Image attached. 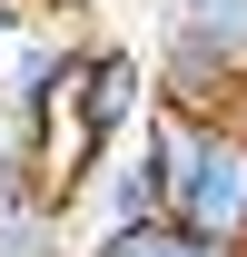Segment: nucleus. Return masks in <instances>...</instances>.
Segmentation results:
<instances>
[{"label": "nucleus", "mask_w": 247, "mask_h": 257, "mask_svg": "<svg viewBox=\"0 0 247 257\" xmlns=\"http://www.w3.org/2000/svg\"><path fill=\"white\" fill-rule=\"evenodd\" d=\"M149 89L168 119H227L247 99V0H158Z\"/></svg>", "instance_id": "1"}, {"label": "nucleus", "mask_w": 247, "mask_h": 257, "mask_svg": "<svg viewBox=\"0 0 247 257\" xmlns=\"http://www.w3.org/2000/svg\"><path fill=\"white\" fill-rule=\"evenodd\" d=\"M149 109H158V89H149V50H139V40H89V50H79V69H69L60 119H50V188L79 198V178H89L129 128L149 119Z\"/></svg>", "instance_id": "2"}, {"label": "nucleus", "mask_w": 247, "mask_h": 257, "mask_svg": "<svg viewBox=\"0 0 247 257\" xmlns=\"http://www.w3.org/2000/svg\"><path fill=\"white\" fill-rule=\"evenodd\" d=\"M168 227L247 257V128L237 119H178V149H168Z\"/></svg>", "instance_id": "3"}, {"label": "nucleus", "mask_w": 247, "mask_h": 257, "mask_svg": "<svg viewBox=\"0 0 247 257\" xmlns=\"http://www.w3.org/2000/svg\"><path fill=\"white\" fill-rule=\"evenodd\" d=\"M168 149H178V119L168 109H149V119L129 128L119 149L79 178V218H89V237L99 227H149V218H168Z\"/></svg>", "instance_id": "4"}, {"label": "nucleus", "mask_w": 247, "mask_h": 257, "mask_svg": "<svg viewBox=\"0 0 247 257\" xmlns=\"http://www.w3.org/2000/svg\"><path fill=\"white\" fill-rule=\"evenodd\" d=\"M79 208L40 178H0V257H79Z\"/></svg>", "instance_id": "5"}, {"label": "nucleus", "mask_w": 247, "mask_h": 257, "mask_svg": "<svg viewBox=\"0 0 247 257\" xmlns=\"http://www.w3.org/2000/svg\"><path fill=\"white\" fill-rule=\"evenodd\" d=\"M79 257H227V247H208V237L149 218V227H99V237H79Z\"/></svg>", "instance_id": "6"}, {"label": "nucleus", "mask_w": 247, "mask_h": 257, "mask_svg": "<svg viewBox=\"0 0 247 257\" xmlns=\"http://www.w3.org/2000/svg\"><path fill=\"white\" fill-rule=\"evenodd\" d=\"M30 20V0H0V50H10V30Z\"/></svg>", "instance_id": "7"}, {"label": "nucleus", "mask_w": 247, "mask_h": 257, "mask_svg": "<svg viewBox=\"0 0 247 257\" xmlns=\"http://www.w3.org/2000/svg\"><path fill=\"white\" fill-rule=\"evenodd\" d=\"M227 119H237V128H247V99H237V109H227Z\"/></svg>", "instance_id": "8"}]
</instances>
